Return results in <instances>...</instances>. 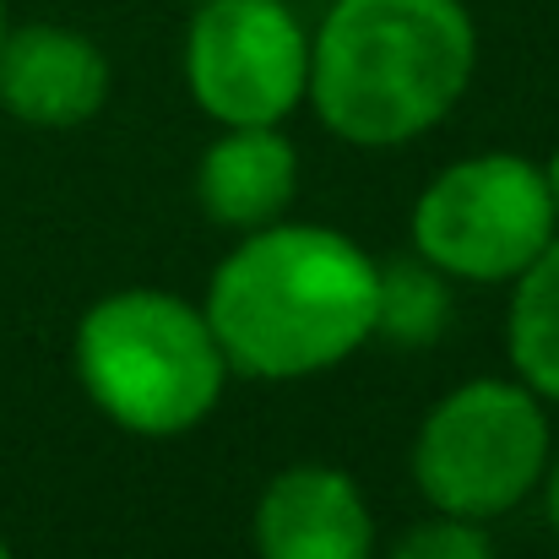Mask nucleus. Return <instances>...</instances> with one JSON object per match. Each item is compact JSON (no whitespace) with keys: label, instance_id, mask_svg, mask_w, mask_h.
<instances>
[{"label":"nucleus","instance_id":"1","mask_svg":"<svg viewBox=\"0 0 559 559\" xmlns=\"http://www.w3.org/2000/svg\"><path fill=\"white\" fill-rule=\"evenodd\" d=\"M380 261L337 228H250L206 288V321L228 370L255 380H305L343 365L374 337Z\"/></svg>","mask_w":559,"mask_h":559},{"label":"nucleus","instance_id":"2","mask_svg":"<svg viewBox=\"0 0 559 559\" xmlns=\"http://www.w3.org/2000/svg\"><path fill=\"white\" fill-rule=\"evenodd\" d=\"M473 66L462 0H337L310 38V104L354 147H402L462 104Z\"/></svg>","mask_w":559,"mask_h":559},{"label":"nucleus","instance_id":"3","mask_svg":"<svg viewBox=\"0 0 559 559\" xmlns=\"http://www.w3.org/2000/svg\"><path fill=\"white\" fill-rule=\"evenodd\" d=\"M76 380L109 424L175 440L212 418L228 359L206 310L164 288H120L76 326Z\"/></svg>","mask_w":559,"mask_h":559},{"label":"nucleus","instance_id":"4","mask_svg":"<svg viewBox=\"0 0 559 559\" xmlns=\"http://www.w3.org/2000/svg\"><path fill=\"white\" fill-rule=\"evenodd\" d=\"M549 467V418L522 380H467L435 402L413 445V478L435 511L495 522Z\"/></svg>","mask_w":559,"mask_h":559},{"label":"nucleus","instance_id":"5","mask_svg":"<svg viewBox=\"0 0 559 559\" xmlns=\"http://www.w3.org/2000/svg\"><path fill=\"white\" fill-rule=\"evenodd\" d=\"M555 190L533 158L478 153L418 195L413 250L445 277L511 283L555 239Z\"/></svg>","mask_w":559,"mask_h":559},{"label":"nucleus","instance_id":"6","mask_svg":"<svg viewBox=\"0 0 559 559\" xmlns=\"http://www.w3.org/2000/svg\"><path fill=\"white\" fill-rule=\"evenodd\" d=\"M186 82L217 126H283L310 98V38L283 0H201Z\"/></svg>","mask_w":559,"mask_h":559},{"label":"nucleus","instance_id":"7","mask_svg":"<svg viewBox=\"0 0 559 559\" xmlns=\"http://www.w3.org/2000/svg\"><path fill=\"white\" fill-rule=\"evenodd\" d=\"M0 104L38 131L87 126L109 104V60L71 27H16L0 38Z\"/></svg>","mask_w":559,"mask_h":559},{"label":"nucleus","instance_id":"8","mask_svg":"<svg viewBox=\"0 0 559 559\" xmlns=\"http://www.w3.org/2000/svg\"><path fill=\"white\" fill-rule=\"evenodd\" d=\"M261 559H374V522L359 484L337 467L299 462L255 506Z\"/></svg>","mask_w":559,"mask_h":559},{"label":"nucleus","instance_id":"9","mask_svg":"<svg viewBox=\"0 0 559 559\" xmlns=\"http://www.w3.org/2000/svg\"><path fill=\"white\" fill-rule=\"evenodd\" d=\"M299 190V153L283 126H223V136L201 153L195 201L223 228H266Z\"/></svg>","mask_w":559,"mask_h":559},{"label":"nucleus","instance_id":"10","mask_svg":"<svg viewBox=\"0 0 559 559\" xmlns=\"http://www.w3.org/2000/svg\"><path fill=\"white\" fill-rule=\"evenodd\" d=\"M511 316H506V348L522 385L559 402V234L538 250L527 272L511 277Z\"/></svg>","mask_w":559,"mask_h":559},{"label":"nucleus","instance_id":"11","mask_svg":"<svg viewBox=\"0 0 559 559\" xmlns=\"http://www.w3.org/2000/svg\"><path fill=\"white\" fill-rule=\"evenodd\" d=\"M451 326V288L445 272L424 255H396L380 266L374 288V337L396 348H435Z\"/></svg>","mask_w":559,"mask_h":559},{"label":"nucleus","instance_id":"12","mask_svg":"<svg viewBox=\"0 0 559 559\" xmlns=\"http://www.w3.org/2000/svg\"><path fill=\"white\" fill-rule=\"evenodd\" d=\"M391 559H495V544L484 533V522H467V516H435L424 527H413Z\"/></svg>","mask_w":559,"mask_h":559},{"label":"nucleus","instance_id":"13","mask_svg":"<svg viewBox=\"0 0 559 559\" xmlns=\"http://www.w3.org/2000/svg\"><path fill=\"white\" fill-rule=\"evenodd\" d=\"M544 511H549V527L559 533V462L549 467V484H544Z\"/></svg>","mask_w":559,"mask_h":559},{"label":"nucleus","instance_id":"14","mask_svg":"<svg viewBox=\"0 0 559 559\" xmlns=\"http://www.w3.org/2000/svg\"><path fill=\"white\" fill-rule=\"evenodd\" d=\"M544 175H549V190H555V212H559V153H555V164H549Z\"/></svg>","mask_w":559,"mask_h":559},{"label":"nucleus","instance_id":"15","mask_svg":"<svg viewBox=\"0 0 559 559\" xmlns=\"http://www.w3.org/2000/svg\"><path fill=\"white\" fill-rule=\"evenodd\" d=\"M0 38H5V0H0Z\"/></svg>","mask_w":559,"mask_h":559},{"label":"nucleus","instance_id":"16","mask_svg":"<svg viewBox=\"0 0 559 559\" xmlns=\"http://www.w3.org/2000/svg\"><path fill=\"white\" fill-rule=\"evenodd\" d=\"M0 559H11V549H5V538H0Z\"/></svg>","mask_w":559,"mask_h":559},{"label":"nucleus","instance_id":"17","mask_svg":"<svg viewBox=\"0 0 559 559\" xmlns=\"http://www.w3.org/2000/svg\"><path fill=\"white\" fill-rule=\"evenodd\" d=\"M195 5H201V0H195Z\"/></svg>","mask_w":559,"mask_h":559}]
</instances>
